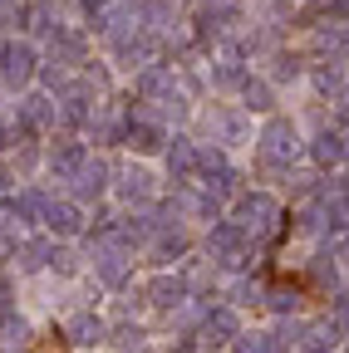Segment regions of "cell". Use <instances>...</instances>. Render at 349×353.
Instances as JSON below:
<instances>
[{
	"mask_svg": "<svg viewBox=\"0 0 349 353\" xmlns=\"http://www.w3.org/2000/svg\"><path fill=\"white\" fill-rule=\"evenodd\" d=\"M138 94L143 99H167L172 94V64H143L138 69Z\"/></svg>",
	"mask_w": 349,
	"mask_h": 353,
	"instance_id": "16",
	"label": "cell"
},
{
	"mask_svg": "<svg viewBox=\"0 0 349 353\" xmlns=\"http://www.w3.org/2000/svg\"><path fill=\"white\" fill-rule=\"evenodd\" d=\"M162 157H167V176H172V182H187V176L197 172V148L187 138H172Z\"/></svg>",
	"mask_w": 349,
	"mask_h": 353,
	"instance_id": "15",
	"label": "cell"
},
{
	"mask_svg": "<svg viewBox=\"0 0 349 353\" xmlns=\"http://www.w3.org/2000/svg\"><path fill=\"white\" fill-rule=\"evenodd\" d=\"M315 83L325 88V94H339V88H344V79H339L334 64H320V69H315Z\"/></svg>",
	"mask_w": 349,
	"mask_h": 353,
	"instance_id": "30",
	"label": "cell"
},
{
	"mask_svg": "<svg viewBox=\"0 0 349 353\" xmlns=\"http://www.w3.org/2000/svg\"><path fill=\"white\" fill-rule=\"evenodd\" d=\"M334 255H339V260H344V265H349V231H344V236H339V245H334Z\"/></svg>",
	"mask_w": 349,
	"mask_h": 353,
	"instance_id": "35",
	"label": "cell"
},
{
	"mask_svg": "<svg viewBox=\"0 0 349 353\" xmlns=\"http://www.w3.org/2000/svg\"><path fill=\"white\" fill-rule=\"evenodd\" d=\"M295 152H300V132H295V123L271 118L266 128H261V157H266L271 167H290Z\"/></svg>",
	"mask_w": 349,
	"mask_h": 353,
	"instance_id": "2",
	"label": "cell"
},
{
	"mask_svg": "<svg viewBox=\"0 0 349 353\" xmlns=\"http://www.w3.org/2000/svg\"><path fill=\"white\" fill-rule=\"evenodd\" d=\"M187 280L182 275H158V280H148V290H143V299L148 304H158V309H178L182 299H187Z\"/></svg>",
	"mask_w": 349,
	"mask_h": 353,
	"instance_id": "10",
	"label": "cell"
},
{
	"mask_svg": "<svg viewBox=\"0 0 349 353\" xmlns=\"http://www.w3.org/2000/svg\"><path fill=\"white\" fill-rule=\"evenodd\" d=\"M344 162H349V138H344Z\"/></svg>",
	"mask_w": 349,
	"mask_h": 353,
	"instance_id": "38",
	"label": "cell"
},
{
	"mask_svg": "<svg viewBox=\"0 0 349 353\" xmlns=\"http://www.w3.org/2000/svg\"><path fill=\"white\" fill-rule=\"evenodd\" d=\"M232 339H241V319L232 314V309H211V314L202 319V348H222Z\"/></svg>",
	"mask_w": 349,
	"mask_h": 353,
	"instance_id": "8",
	"label": "cell"
},
{
	"mask_svg": "<svg viewBox=\"0 0 349 353\" xmlns=\"http://www.w3.org/2000/svg\"><path fill=\"white\" fill-rule=\"evenodd\" d=\"M94 275L104 280V285H128V275H133V265H128V250H118V245H109V241H99V250H94Z\"/></svg>",
	"mask_w": 349,
	"mask_h": 353,
	"instance_id": "6",
	"label": "cell"
},
{
	"mask_svg": "<svg viewBox=\"0 0 349 353\" xmlns=\"http://www.w3.org/2000/svg\"><path fill=\"white\" fill-rule=\"evenodd\" d=\"M334 118L349 123V88H339V94H334Z\"/></svg>",
	"mask_w": 349,
	"mask_h": 353,
	"instance_id": "33",
	"label": "cell"
},
{
	"mask_svg": "<svg viewBox=\"0 0 349 353\" xmlns=\"http://www.w3.org/2000/svg\"><path fill=\"white\" fill-rule=\"evenodd\" d=\"M246 79H251V74H246L236 59H216V64H211V83H216V88H241Z\"/></svg>",
	"mask_w": 349,
	"mask_h": 353,
	"instance_id": "25",
	"label": "cell"
},
{
	"mask_svg": "<svg viewBox=\"0 0 349 353\" xmlns=\"http://www.w3.org/2000/svg\"><path fill=\"white\" fill-rule=\"evenodd\" d=\"M50 54L55 64H79L84 59V34L69 25H50Z\"/></svg>",
	"mask_w": 349,
	"mask_h": 353,
	"instance_id": "12",
	"label": "cell"
},
{
	"mask_svg": "<svg viewBox=\"0 0 349 353\" xmlns=\"http://www.w3.org/2000/svg\"><path fill=\"white\" fill-rule=\"evenodd\" d=\"M45 226H50L55 236H79V231H84V206H79V201H50Z\"/></svg>",
	"mask_w": 349,
	"mask_h": 353,
	"instance_id": "14",
	"label": "cell"
},
{
	"mask_svg": "<svg viewBox=\"0 0 349 353\" xmlns=\"http://www.w3.org/2000/svg\"><path fill=\"white\" fill-rule=\"evenodd\" d=\"M35 74V50L30 44H0V79L10 88H25Z\"/></svg>",
	"mask_w": 349,
	"mask_h": 353,
	"instance_id": "5",
	"label": "cell"
},
{
	"mask_svg": "<svg viewBox=\"0 0 349 353\" xmlns=\"http://www.w3.org/2000/svg\"><path fill=\"white\" fill-rule=\"evenodd\" d=\"M251 231L241 226V221H211V236H207V255L216 265H241L251 255Z\"/></svg>",
	"mask_w": 349,
	"mask_h": 353,
	"instance_id": "1",
	"label": "cell"
},
{
	"mask_svg": "<svg viewBox=\"0 0 349 353\" xmlns=\"http://www.w3.org/2000/svg\"><path fill=\"white\" fill-rule=\"evenodd\" d=\"M10 319H15V304L6 299V290H0V324H10Z\"/></svg>",
	"mask_w": 349,
	"mask_h": 353,
	"instance_id": "34",
	"label": "cell"
},
{
	"mask_svg": "<svg viewBox=\"0 0 349 353\" xmlns=\"http://www.w3.org/2000/svg\"><path fill=\"white\" fill-rule=\"evenodd\" d=\"M10 211H15V221H45L50 216V196L45 192H25L20 201H10Z\"/></svg>",
	"mask_w": 349,
	"mask_h": 353,
	"instance_id": "21",
	"label": "cell"
},
{
	"mask_svg": "<svg viewBox=\"0 0 349 353\" xmlns=\"http://www.w3.org/2000/svg\"><path fill=\"white\" fill-rule=\"evenodd\" d=\"M182 250H187V236H162V241L153 245V265H172Z\"/></svg>",
	"mask_w": 349,
	"mask_h": 353,
	"instance_id": "27",
	"label": "cell"
},
{
	"mask_svg": "<svg viewBox=\"0 0 349 353\" xmlns=\"http://www.w3.org/2000/svg\"><path fill=\"white\" fill-rule=\"evenodd\" d=\"M133 152H158L162 143H167V132H162V123L148 113V108H138V123H128V138H123Z\"/></svg>",
	"mask_w": 349,
	"mask_h": 353,
	"instance_id": "7",
	"label": "cell"
},
{
	"mask_svg": "<svg viewBox=\"0 0 349 353\" xmlns=\"http://www.w3.org/2000/svg\"><path fill=\"white\" fill-rule=\"evenodd\" d=\"M69 339H74V343H99V339H104V319H94L89 309H84V314L69 319Z\"/></svg>",
	"mask_w": 349,
	"mask_h": 353,
	"instance_id": "23",
	"label": "cell"
},
{
	"mask_svg": "<svg viewBox=\"0 0 349 353\" xmlns=\"http://www.w3.org/2000/svg\"><path fill=\"white\" fill-rule=\"evenodd\" d=\"M339 353H349V348H339Z\"/></svg>",
	"mask_w": 349,
	"mask_h": 353,
	"instance_id": "41",
	"label": "cell"
},
{
	"mask_svg": "<svg viewBox=\"0 0 349 353\" xmlns=\"http://www.w3.org/2000/svg\"><path fill=\"white\" fill-rule=\"evenodd\" d=\"M266 304L276 309V314H290V309L300 304V294H295L290 285H276V290H266Z\"/></svg>",
	"mask_w": 349,
	"mask_h": 353,
	"instance_id": "28",
	"label": "cell"
},
{
	"mask_svg": "<svg viewBox=\"0 0 349 353\" xmlns=\"http://www.w3.org/2000/svg\"><path fill=\"white\" fill-rule=\"evenodd\" d=\"M94 99H89V88H64V99H59V118L69 123V128H79V123H94V108H89Z\"/></svg>",
	"mask_w": 349,
	"mask_h": 353,
	"instance_id": "17",
	"label": "cell"
},
{
	"mask_svg": "<svg viewBox=\"0 0 349 353\" xmlns=\"http://www.w3.org/2000/svg\"><path fill=\"white\" fill-rule=\"evenodd\" d=\"M128 353H153V348H143V343H128Z\"/></svg>",
	"mask_w": 349,
	"mask_h": 353,
	"instance_id": "37",
	"label": "cell"
},
{
	"mask_svg": "<svg viewBox=\"0 0 349 353\" xmlns=\"http://www.w3.org/2000/svg\"><path fill=\"white\" fill-rule=\"evenodd\" d=\"M310 6H330V0H310Z\"/></svg>",
	"mask_w": 349,
	"mask_h": 353,
	"instance_id": "39",
	"label": "cell"
},
{
	"mask_svg": "<svg viewBox=\"0 0 349 353\" xmlns=\"http://www.w3.org/2000/svg\"><path fill=\"white\" fill-rule=\"evenodd\" d=\"M207 123L222 132L227 143H241V138H246V123H241V113H232V108H211V113H207Z\"/></svg>",
	"mask_w": 349,
	"mask_h": 353,
	"instance_id": "20",
	"label": "cell"
},
{
	"mask_svg": "<svg viewBox=\"0 0 349 353\" xmlns=\"http://www.w3.org/2000/svg\"><path fill=\"white\" fill-rule=\"evenodd\" d=\"M339 339H344V329L330 319V324L305 329V339H300V343H305V353H334V348H339Z\"/></svg>",
	"mask_w": 349,
	"mask_h": 353,
	"instance_id": "18",
	"label": "cell"
},
{
	"mask_svg": "<svg viewBox=\"0 0 349 353\" xmlns=\"http://www.w3.org/2000/svg\"><path fill=\"white\" fill-rule=\"evenodd\" d=\"M89 162V152H84V143H74V138H59L55 148H50V172L59 176V182H74V172Z\"/></svg>",
	"mask_w": 349,
	"mask_h": 353,
	"instance_id": "9",
	"label": "cell"
},
{
	"mask_svg": "<svg viewBox=\"0 0 349 353\" xmlns=\"http://www.w3.org/2000/svg\"><path fill=\"white\" fill-rule=\"evenodd\" d=\"M315 44H320L325 54H334V59H349V30H344V25L320 30V34H315Z\"/></svg>",
	"mask_w": 349,
	"mask_h": 353,
	"instance_id": "26",
	"label": "cell"
},
{
	"mask_svg": "<svg viewBox=\"0 0 349 353\" xmlns=\"http://www.w3.org/2000/svg\"><path fill=\"white\" fill-rule=\"evenodd\" d=\"M330 319H334V324L344 329V339H349V294H339V299H334V314H330Z\"/></svg>",
	"mask_w": 349,
	"mask_h": 353,
	"instance_id": "31",
	"label": "cell"
},
{
	"mask_svg": "<svg viewBox=\"0 0 349 353\" xmlns=\"http://www.w3.org/2000/svg\"><path fill=\"white\" fill-rule=\"evenodd\" d=\"M236 221H241L251 236H266L276 221H281V211H276V201H271L266 192H251V196H241V201H236Z\"/></svg>",
	"mask_w": 349,
	"mask_h": 353,
	"instance_id": "3",
	"label": "cell"
},
{
	"mask_svg": "<svg viewBox=\"0 0 349 353\" xmlns=\"http://www.w3.org/2000/svg\"><path fill=\"white\" fill-rule=\"evenodd\" d=\"M10 192V172H6V162H0V196Z\"/></svg>",
	"mask_w": 349,
	"mask_h": 353,
	"instance_id": "36",
	"label": "cell"
},
{
	"mask_svg": "<svg viewBox=\"0 0 349 353\" xmlns=\"http://www.w3.org/2000/svg\"><path fill=\"white\" fill-rule=\"evenodd\" d=\"M104 187H109V162H104V157H89V162L74 172V196H79V201L104 196Z\"/></svg>",
	"mask_w": 349,
	"mask_h": 353,
	"instance_id": "11",
	"label": "cell"
},
{
	"mask_svg": "<svg viewBox=\"0 0 349 353\" xmlns=\"http://www.w3.org/2000/svg\"><path fill=\"white\" fill-rule=\"evenodd\" d=\"M178 20V0H143V25L148 30H167Z\"/></svg>",
	"mask_w": 349,
	"mask_h": 353,
	"instance_id": "22",
	"label": "cell"
},
{
	"mask_svg": "<svg viewBox=\"0 0 349 353\" xmlns=\"http://www.w3.org/2000/svg\"><path fill=\"white\" fill-rule=\"evenodd\" d=\"M0 329H6V348H10V353L30 343V324H25V319H10V324H0Z\"/></svg>",
	"mask_w": 349,
	"mask_h": 353,
	"instance_id": "29",
	"label": "cell"
},
{
	"mask_svg": "<svg viewBox=\"0 0 349 353\" xmlns=\"http://www.w3.org/2000/svg\"><path fill=\"white\" fill-rule=\"evenodd\" d=\"M276 64H281V69H276L281 79H285V74H290V79L300 74V59H295V54H276Z\"/></svg>",
	"mask_w": 349,
	"mask_h": 353,
	"instance_id": "32",
	"label": "cell"
},
{
	"mask_svg": "<svg viewBox=\"0 0 349 353\" xmlns=\"http://www.w3.org/2000/svg\"><path fill=\"white\" fill-rule=\"evenodd\" d=\"M59 118V103L55 99H45V94H25L20 103H15V132H39V128H50Z\"/></svg>",
	"mask_w": 349,
	"mask_h": 353,
	"instance_id": "4",
	"label": "cell"
},
{
	"mask_svg": "<svg viewBox=\"0 0 349 353\" xmlns=\"http://www.w3.org/2000/svg\"><path fill=\"white\" fill-rule=\"evenodd\" d=\"M310 157H315L320 167H334V162H344V138H339V132H320V138L310 143Z\"/></svg>",
	"mask_w": 349,
	"mask_h": 353,
	"instance_id": "19",
	"label": "cell"
},
{
	"mask_svg": "<svg viewBox=\"0 0 349 353\" xmlns=\"http://www.w3.org/2000/svg\"><path fill=\"white\" fill-rule=\"evenodd\" d=\"M178 353H192V348H178Z\"/></svg>",
	"mask_w": 349,
	"mask_h": 353,
	"instance_id": "40",
	"label": "cell"
},
{
	"mask_svg": "<svg viewBox=\"0 0 349 353\" xmlns=\"http://www.w3.org/2000/svg\"><path fill=\"white\" fill-rule=\"evenodd\" d=\"M118 196H123L128 206L153 201V172H148V167H128V172L118 176Z\"/></svg>",
	"mask_w": 349,
	"mask_h": 353,
	"instance_id": "13",
	"label": "cell"
},
{
	"mask_svg": "<svg viewBox=\"0 0 349 353\" xmlns=\"http://www.w3.org/2000/svg\"><path fill=\"white\" fill-rule=\"evenodd\" d=\"M241 99H246V113H266L276 94H271L266 79H246V83H241Z\"/></svg>",
	"mask_w": 349,
	"mask_h": 353,
	"instance_id": "24",
	"label": "cell"
}]
</instances>
